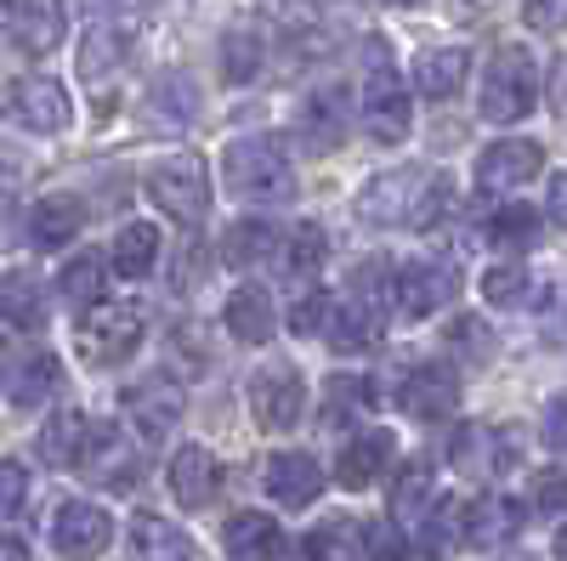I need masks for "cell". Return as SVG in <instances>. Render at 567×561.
Listing matches in <instances>:
<instances>
[{
    "label": "cell",
    "mask_w": 567,
    "mask_h": 561,
    "mask_svg": "<svg viewBox=\"0 0 567 561\" xmlns=\"http://www.w3.org/2000/svg\"><path fill=\"white\" fill-rule=\"evenodd\" d=\"M449 210V176L425 170V165H398L386 176H369L358 194V216L369 227H437V216Z\"/></svg>",
    "instance_id": "cell-1"
},
{
    "label": "cell",
    "mask_w": 567,
    "mask_h": 561,
    "mask_svg": "<svg viewBox=\"0 0 567 561\" xmlns=\"http://www.w3.org/2000/svg\"><path fill=\"white\" fill-rule=\"evenodd\" d=\"M221 170H227L233 194L256 199V205L296 194V165H290V148H284L278 136H239V143H227Z\"/></svg>",
    "instance_id": "cell-2"
},
{
    "label": "cell",
    "mask_w": 567,
    "mask_h": 561,
    "mask_svg": "<svg viewBox=\"0 0 567 561\" xmlns=\"http://www.w3.org/2000/svg\"><path fill=\"white\" fill-rule=\"evenodd\" d=\"M148 312H142L136 301H103V307H91L80 323H74V352H80V363H91V368H120L136 346H142V335H148V323H142Z\"/></svg>",
    "instance_id": "cell-3"
},
{
    "label": "cell",
    "mask_w": 567,
    "mask_h": 561,
    "mask_svg": "<svg viewBox=\"0 0 567 561\" xmlns=\"http://www.w3.org/2000/svg\"><path fill=\"white\" fill-rule=\"evenodd\" d=\"M534 103H539V69H534V58L523 52V45H499L494 63L483 69V97H477L483 120L516 125V120L534 114Z\"/></svg>",
    "instance_id": "cell-4"
},
{
    "label": "cell",
    "mask_w": 567,
    "mask_h": 561,
    "mask_svg": "<svg viewBox=\"0 0 567 561\" xmlns=\"http://www.w3.org/2000/svg\"><path fill=\"white\" fill-rule=\"evenodd\" d=\"M142 194H148V205L182 227H194L210 205V170L199 154H176V159H159L148 170V181H142Z\"/></svg>",
    "instance_id": "cell-5"
},
{
    "label": "cell",
    "mask_w": 567,
    "mask_h": 561,
    "mask_svg": "<svg viewBox=\"0 0 567 561\" xmlns=\"http://www.w3.org/2000/svg\"><path fill=\"white\" fill-rule=\"evenodd\" d=\"M363 131L381 148L409 136V91L386 58V45H369V74H363Z\"/></svg>",
    "instance_id": "cell-6"
},
{
    "label": "cell",
    "mask_w": 567,
    "mask_h": 561,
    "mask_svg": "<svg viewBox=\"0 0 567 561\" xmlns=\"http://www.w3.org/2000/svg\"><path fill=\"white\" fill-rule=\"evenodd\" d=\"M250 414L261 432H296L307 414V381L290 363H267L250 374Z\"/></svg>",
    "instance_id": "cell-7"
},
{
    "label": "cell",
    "mask_w": 567,
    "mask_h": 561,
    "mask_svg": "<svg viewBox=\"0 0 567 561\" xmlns=\"http://www.w3.org/2000/svg\"><path fill=\"white\" fill-rule=\"evenodd\" d=\"M0 34H7L23 58H45L63 45L69 12H63V0H0Z\"/></svg>",
    "instance_id": "cell-8"
},
{
    "label": "cell",
    "mask_w": 567,
    "mask_h": 561,
    "mask_svg": "<svg viewBox=\"0 0 567 561\" xmlns=\"http://www.w3.org/2000/svg\"><path fill=\"white\" fill-rule=\"evenodd\" d=\"M114 539V522L103 505L91 499H63L58 517H52V544H58V561H97Z\"/></svg>",
    "instance_id": "cell-9"
},
{
    "label": "cell",
    "mask_w": 567,
    "mask_h": 561,
    "mask_svg": "<svg viewBox=\"0 0 567 561\" xmlns=\"http://www.w3.org/2000/svg\"><path fill=\"white\" fill-rule=\"evenodd\" d=\"M398 408L409 419H420V426H437V419H449L460 408V374L449 363H420L403 374L398 386Z\"/></svg>",
    "instance_id": "cell-10"
},
{
    "label": "cell",
    "mask_w": 567,
    "mask_h": 561,
    "mask_svg": "<svg viewBox=\"0 0 567 561\" xmlns=\"http://www.w3.org/2000/svg\"><path fill=\"white\" fill-rule=\"evenodd\" d=\"M69 91H63V80H45V74H29V80H18L12 91H7V120L12 125H23V131H34V136H52V131H63L69 125Z\"/></svg>",
    "instance_id": "cell-11"
},
{
    "label": "cell",
    "mask_w": 567,
    "mask_h": 561,
    "mask_svg": "<svg viewBox=\"0 0 567 561\" xmlns=\"http://www.w3.org/2000/svg\"><path fill=\"white\" fill-rule=\"evenodd\" d=\"M454 290H460V278H454V267H443V261H409V267H398V278H392V301H398L403 318H432V312H443V307L454 301Z\"/></svg>",
    "instance_id": "cell-12"
},
{
    "label": "cell",
    "mask_w": 567,
    "mask_h": 561,
    "mask_svg": "<svg viewBox=\"0 0 567 561\" xmlns=\"http://www.w3.org/2000/svg\"><path fill=\"white\" fill-rule=\"evenodd\" d=\"M449 459H454V471H465V477L488 482V477L511 471L516 443H511V432H499V426H483V419H471V426H460V432H454V443H449Z\"/></svg>",
    "instance_id": "cell-13"
},
{
    "label": "cell",
    "mask_w": 567,
    "mask_h": 561,
    "mask_svg": "<svg viewBox=\"0 0 567 561\" xmlns=\"http://www.w3.org/2000/svg\"><path fill=\"white\" fill-rule=\"evenodd\" d=\"M528 528V505L511 494H488L477 505H465V550H505Z\"/></svg>",
    "instance_id": "cell-14"
},
{
    "label": "cell",
    "mask_w": 567,
    "mask_h": 561,
    "mask_svg": "<svg viewBox=\"0 0 567 561\" xmlns=\"http://www.w3.org/2000/svg\"><path fill=\"white\" fill-rule=\"evenodd\" d=\"M323 335H329V346H336V352H369V346H381V335H386V301L352 290L347 301H336Z\"/></svg>",
    "instance_id": "cell-15"
},
{
    "label": "cell",
    "mask_w": 567,
    "mask_h": 561,
    "mask_svg": "<svg viewBox=\"0 0 567 561\" xmlns=\"http://www.w3.org/2000/svg\"><path fill=\"white\" fill-rule=\"evenodd\" d=\"M539 170H545L539 143L511 136V143H494V148L477 159V187H483V194H511V187H528Z\"/></svg>",
    "instance_id": "cell-16"
},
{
    "label": "cell",
    "mask_w": 567,
    "mask_h": 561,
    "mask_svg": "<svg viewBox=\"0 0 567 561\" xmlns=\"http://www.w3.org/2000/svg\"><path fill=\"white\" fill-rule=\"evenodd\" d=\"M261 488H267L278 505L301 510V505H312V499L323 494V465H318L312 454H301V448L272 454V459H267V471H261Z\"/></svg>",
    "instance_id": "cell-17"
},
{
    "label": "cell",
    "mask_w": 567,
    "mask_h": 561,
    "mask_svg": "<svg viewBox=\"0 0 567 561\" xmlns=\"http://www.w3.org/2000/svg\"><path fill=\"white\" fill-rule=\"evenodd\" d=\"M296 131H301V143L312 154L341 148V136H347V91L341 85H318L312 97L301 103V114H296Z\"/></svg>",
    "instance_id": "cell-18"
},
{
    "label": "cell",
    "mask_w": 567,
    "mask_h": 561,
    "mask_svg": "<svg viewBox=\"0 0 567 561\" xmlns=\"http://www.w3.org/2000/svg\"><path fill=\"white\" fill-rule=\"evenodd\" d=\"M392 454H398V437H392V432H363V437H352V443L341 448V459H336V482L352 488V494H363L369 482H381V477L392 471Z\"/></svg>",
    "instance_id": "cell-19"
},
{
    "label": "cell",
    "mask_w": 567,
    "mask_h": 561,
    "mask_svg": "<svg viewBox=\"0 0 567 561\" xmlns=\"http://www.w3.org/2000/svg\"><path fill=\"white\" fill-rule=\"evenodd\" d=\"M171 494H176L187 510L216 505V494H221V459H216L210 448H199V443H187V448L171 459Z\"/></svg>",
    "instance_id": "cell-20"
},
{
    "label": "cell",
    "mask_w": 567,
    "mask_h": 561,
    "mask_svg": "<svg viewBox=\"0 0 567 561\" xmlns=\"http://www.w3.org/2000/svg\"><path fill=\"white\" fill-rule=\"evenodd\" d=\"M221 550H227V561H278L284 533L261 510H239V517L221 522Z\"/></svg>",
    "instance_id": "cell-21"
},
{
    "label": "cell",
    "mask_w": 567,
    "mask_h": 561,
    "mask_svg": "<svg viewBox=\"0 0 567 561\" xmlns=\"http://www.w3.org/2000/svg\"><path fill=\"white\" fill-rule=\"evenodd\" d=\"M80 471L97 482V488H131V482L142 477V465H136L131 443H125L114 426H103V432H91V448H85V465H80Z\"/></svg>",
    "instance_id": "cell-22"
},
{
    "label": "cell",
    "mask_w": 567,
    "mask_h": 561,
    "mask_svg": "<svg viewBox=\"0 0 567 561\" xmlns=\"http://www.w3.org/2000/svg\"><path fill=\"white\" fill-rule=\"evenodd\" d=\"M125 414H131L148 437H165L176 419H182V386L165 381V374H154V381H142V386L125 392Z\"/></svg>",
    "instance_id": "cell-23"
},
{
    "label": "cell",
    "mask_w": 567,
    "mask_h": 561,
    "mask_svg": "<svg viewBox=\"0 0 567 561\" xmlns=\"http://www.w3.org/2000/svg\"><path fill=\"white\" fill-rule=\"evenodd\" d=\"M85 448H91V419L80 408H63L45 419L40 432V459L52 465V471H80L85 465Z\"/></svg>",
    "instance_id": "cell-24"
},
{
    "label": "cell",
    "mask_w": 567,
    "mask_h": 561,
    "mask_svg": "<svg viewBox=\"0 0 567 561\" xmlns=\"http://www.w3.org/2000/svg\"><path fill=\"white\" fill-rule=\"evenodd\" d=\"M278 245H284V232L261 216H245V221H233L221 232V261L233 272H245V267H261V261H278Z\"/></svg>",
    "instance_id": "cell-25"
},
{
    "label": "cell",
    "mask_w": 567,
    "mask_h": 561,
    "mask_svg": "<svg viewBox=\"0 0 567 561\" xmlns=\"http://www.w3.org/2000/svg\"><path fill=\"white\" fill-rule=\"evenodd\" d=\"M80 227H85V205L74 194H52V199H40L29 210V239L34 250H63L69 239H80Z\"/></svg>",
    "instance_id": "cell-26"
},
{
    "label": "cell",
    "mask_w": 567,
    "mask_h": 561,
    "mask_svg": "<svg viewBox=\"0 0 567 561\" xmlns=\"http://www.w3.org/2000/svg\"><path fill=\"white\" fill-rule=\"evenodd\" d=\"M131 561H194V539H187L171 517L142 510L131 522Z\"/></svg>",
    "instance_id": "cell-27"
},
{
    "label": "cell",
    "mask_w": 567,
    "mask_h": 561,
    "mask_svg": "<svg viewBox=\"0 0 567 561\" xmlns=\"http://www.w3.org/2000/svg\"><path fill=\"white\" fill-rule=\"evenodd\" d=\"M278 330V318H272V301L261 284H239L227 295V335L233 341H245V346H267Z\"/></svg>",
    "instance_id": "cell-28"
},
{
    "label": "cell",
    "mask_w": 567,
    "mask_h": 561,
    "mask_svg": "<svg viewBox=\"0 0 567 561\" xmlns=\"http://www.w3.org/2000/svg\"><path fill=\"white\" fill-rule=\"evenodd\" d=\"M465 74H471V58L460 52V45H432V52L414 58V91L432 97V103L454 97V91L465 85Z\"/></svg>",
    "instance_id": "cell-29"
},
{
    "label": "cell",
    "mask_w": 567,
    "mask_h": 561,
    "mask_svg": "<svg viewBox=\"0 0 567 561\" xmlns=\"http://www.w3.org/2000/svg\"><path fill=\"white\" fill-rule=\"evenodd\" d=\"M58 392V357L52 352H29L7 368V403L12 408H40Z\"/></svg>",
    "instance_id": "cell-30"
},
{
    "label": "cell",
    "mask_w": 567,
    "mask_h": 561,
    "mask_svg": "<svg viewBox=\"0 0 567 561\" xmlns=\"http://www.w3.org/2000/svg\"><path fill=\"white\" fill-rule=\"evenodd\" d=\"M0 318H7L12 330H23V335L45 330V290H40L34 272H7L0 278Z\"/></svg>",
    "instance_id": "cell-31"
},
{
    "label": "cell",
    "mask_w": 567,
    "mask_h": 561,
    "mask_svg": "<svg viewBox=\"0 0 567 561\" xmlns=\"http://www.w3.org/2000/svg\"><path fill=\"white\" fill-rule=\"evenodd\" d=\"M329 256V239H323V227L318 221H296L290 232H284V245H278V272L284 278H312Z\"/></svg>",
    "instance_id": "cell-32"
},
{
    "label": "cell",
    "mask_w": 567,
    "mask_h": 561,
    "mask_svg": "<svg viewBox=\"0 0 567 561\" xmlns=\"http://www.w3.org/2000/svg\"><path fill=\"white\" fill-rule=\"evenodd\" d=\"M154 261H159V232H154V221L120 227V239H114V250H109V267H114L120 278H142V272H154Z\"/></svg>",
    "instance_id": "cell-33"
},
{
    "label": "cell",
    "mask_w": 567,
    "mask_h": 561,
    "mask_svg": "<svg viewBox=\"0 0 567 561\" xmlns=\"http://www.w3.org/2000/svg\"><path fill=\"white\" fill-rule=\"evenodd\" d=\"M103 272H109V261H103V256H91V250H85V256H74V261L63 267V284H58V290H63V301H69V307H80V312L103 307V290H109V278H103Z\"/></svg>",
    "instance_id": "cell-34"
},
{
    "label": "cell",
    "mask_w": 567,
    "mask_h": 561,
    "mask_svg": "<svg viewBox=\"0 0 567 561\" xmlns=\"http://www.w3.org/2000/svg\"><path fill=\"white\" fill-rule=\"evenodd\" d=\"M534 239H539V210L534 205H499L494 210V221H488V245L494 250H534Z\"/></svg>",
    "instance_id": "cell-35"
},
{
    "label": "cell",
    "mask_w": 567,
    "mask_h": 561,
    "mask_svg": "<svg viewBox=\"0 0 567 561\" xmlns=\"http://www.w3.org/2000/svg\"><path fill=\"white\" fill-rule=\"evenodd\" d=\"M125 52H131V40H125V29H91L85 34V45H80V80H103V74H114L120 63H125Z\"/></svg>",
    "instance_id": "cell-36"
},
{
    "label": "cell",
    "mask_w": 567,
    "mask_h": 561,
    "mask_svg": "<svg viewBox=\"0 0 567 561\" xmlns=\"http://www.w3.org/2000/svg\"><path fill=\"white\" fill-rule=\"evenodd\" d=\"M432 499V465L425 459H409L403 465V477H398V488H392V505H398V522H425L437 505H425Z\"/></svg>",
    "instance_id": "cell-37"
},
{
    "label": "cell",
    "mask_w": 567,
    "mask_h": 561,
    "mask_svg": "<svg viewBox=\"0 0 567 561\" xmlns=\"http://www.w3.org/2000/svg\"><path fill=\"white\" fill-rule=\"evenodd\" d=\"M369 403V381H358V374H329V386H323V426L336 432V426H352V419L363 414Z\"/></svg>",
    "instance_id": "cell-38"
},
{
    "label": "cell",
    "mask_w": 567,
    "mask_h": 561,
    "mask_svg": "<svg viewBox=\"0 0 567 561\" xmlns=\"http://www.w3.org/2000/svg\"><path fill=\"white\" fill-rule=\"evenodd\" d=\"M301 555L307 561H358V528L352 522H323V528L307 533Z\"/></svg>",
    "instance_id": "cell-39"
},
{
    "label": "cell",
    "mask_w": 567,
    "mask_h": 561,
    "mask_svg": "<svg viewBox=\"0 0 567 561\" xmlns=\"http://www.w3.org/2000/svg\"><path fill=\"white\" fill-rule=\"evenodd\" d=\"M528 290H534V278H528L523 267H488V272H483V295H488L494 307H523Z\"/></svg>",
    "instance_id": "cell-40"
},
{
    "label": "cell",
    "mask_w": 567,
    "mask_h": 561,
    "mask_svg": "<svg viewBox=\"0 0 567 561\" xmlns=\"http://www.w3.org/2000/svg\"><path fill=\"white\" fill-rule=\"evenodd\" d=\"M528 505L539 510V517H550V522H561V517H567V471H561V465H550V471H539V477H534Z\"/></svg>",
    "instance_id": "cell-41"
},
{
    "label": "cell",
    "mask_w": 567,
    "mask_h": 561,
    "mask_svg": "<svg viewBox=\"0 0 567 561\" xmlns=\"http://www.w3.org/2000/svg\"><path fill=\"white\" fill-rule=\"evenodd\" d=\"M449 346L465 352L471 363H488V357H494V335H488L483 318H454V323H449Z\"/></svg>",
    "instance_id": "cell-42"
},
{
    "label": "cell",
    "mask_w": 567,
    "mask_h": 561,
    "mask_svg": "<svg viewBox=\"0 0 567 561\" xmlns=\"http://www.w3.org/2000/svg\"><path fill=\"white\" fill-rule=\"evenodd\" d=\"M227 80H250L261 69V40L256 34H227V58H221Z\"/></svg>",
    "instance_id": "cell-43"
},
{
    "label": "cell",
    "mask_w": 567,
    "mask_h": 561,
    "mask_svg": "<svg viewBox=\"0 0 567 561\" xmlns=\"http://www.w3.org/2000/svg\"><path fill=\"white\" fill-rule=\"evenodd\" d=\"M363 561H409V544H403L398 522H374L363 533Z\"/></svg>",
    "instance_id": "cell-44"
},
{
    "label": "cell",
    "mask_w": 567,
    "mask_h": 561,
    "mask_svg": "<svg viewBox=\"0 0 567 561\" xmlns=\"http://www.w3.org/2000/svg\"><path fill=\"white\" fill-rule=\"evenodd\" d=\"M329 312H336V301H329L323 290H312V295H301V301L290 307V330H296V335H318L323 323H329Z\"/></svg>",
    "instance_id": "cell-45"
},
{
    "label": "cell",
    "mask_w": 567,
    "mask_h": 561,
    "mask_svg": "<svg viewBox=\"0 0 567 561\" xmlns=\"http://www.w3.org/2000/svg\"><path fill=\"white\" fill-rule=\"evenodd\" d=\"M23 499H29V471L18 459H0V517L23 510Z\"/></svg>",
    "instance_id": "cell-46"
},
{
    "label": "cell",
    "mask_w": 567,
    "mask_h": 561,
    "mask_svg": "<svg viewBox=\"0 0 567 561\" xmlns=\"http://www.w3.org/2000/svg\"><path fill=\"white\" fill-rule=\"evenodd\" d=\"M523 23H528L534 34H561V29H567V0H528Z\"/></svg>",
    "instance_id": "cell-47"
},
{
    "label": "cell",
    "mask_w": 567,
    "mask_h": 561,
    "mask_svg": "<svg viewBox=\"0 0 567 561\" xmlns=\"http://www.w3.org/2000/svg\"><path fill=\"white\" fill-rule=\"evenodd\" d=\"M545 448L550 454H567V397H556L545 408Z\"/></svg>",
    "instance_id": "cell-48"
},
{
    "label": "cell",
    "mask_w": 567,
    "mask_h": 561,
    "mask_svg": "<svg viewBox=\"0 0 567 561\" xmlns=\"http://www.w3.org/2000/svg\"><path fill=\"white\" fill-rule=\"evenodd\" d=\"M545 210H550V221L567 232V170L561 176H550V194H545Z\"/></svg>",
    "instance_id": "cell-49"
},
{
    "label": "cell",
    "mask_w": 567,
    "mask_h": 561,
    "mask_svg": "<svg viewBox=\"0 0 567 561\" xmlns=\"http://www.w3.org/2000/svg\"><path fill=\"white\" fill-rule=\"evenodd\" d=\"M18 181H23V159H18L12 148H0V199H12Z\"/></svg>",
    "instance_id": "cell-50"
},
{
    "label": "cell",
    "mask_w": 567,
    "mask_h": 561,
    "mask_svg": "<svg viewBox=\"0 0 567 561\" xmlns=\"http://www.w3.org/2000/svg\"><path fill=\"white\" fill-rule=\"evenodd\" d=\"M0 561H29V544L18 533H0Z\"/></svg>",
    "instance_id": "cell-51"
},
{
    "label": "cell",
    "mask_w": 567,
    "mask_h": 561,
    "mask_svg": "<svg viewBox=\"0 0 567 561\" xmlns=\"http://www.w3.org/2000/svg\"><path fill=\"white\" fill-rule=\"evenodd\" d=\"M556 561H567V517L556 522Z\"/></svg>",
    "instance_id": "cell-52"
},
{
    "label": "cell",
    "mask_w": 567,
    "mask_h": 561,
    "mask_svg": "<svg viewBox=\"0 0 567 561\" xmlns=\"http://www.w3.org/2000/svg\"><path fill=\"white\" fill-rule=\"evenodd\" d=\"M386 7H420V0H386Z\"/></svg>",
    "instance_id": "cell-53"
},
{
    "label": "cell",
    "mask_w": 567,
    "mask_h": 561,
    "mask_svg": "<svg viewBox=\"0 0 567 561\" xmlns=\"http://www.w3.org/2000/svg\"><path fill=\"white\" fill-rule=\"evenodd\" d=\"M505 561H528V555H505Z\"/></svg>",
    "instance_id": "cell-54"
}]
</instances>
